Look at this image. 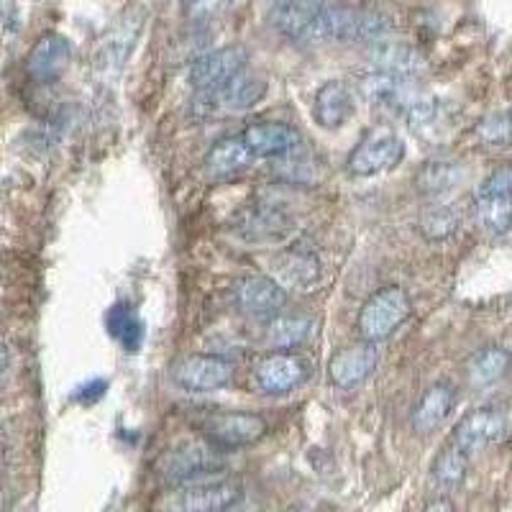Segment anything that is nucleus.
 Listing matches in <instances>:
<instances>
[{"instance_id":"nucleus-1","label":"nucleus","mask_w":512,"mask_h":512,"mask_svg":"<svg viewBox=\"0 0 512 512\" xmlns=\"http://www.w3.org/2000/svg\"><path fill=\"white\" fill-rule=\"evenodd\" d=\"M392 21L377 11L364 8L328 6L318 8L310 24L305 26L300 41L303 44H323V41H351V44H377L390 39Z\"/></svg>"},{"instance_id":"nucleus-2","label":"nucleus","mask_w":512,"mask_h":512,"mask_svg":"<svg viewBox=\"0 0 512 512\" xmlns=\"http://www.w3.org/2000/svg\"><path fill=\"white\" fill-rule=\"evenodd\" d=\"M410 297L402 287H382L369 297L359 313V333L369 344L395 336L410 318Z\"/></svg>"},{"instance_id":"nucleus-3","label":"nucleus","mask_w":512,"mask_h":512,"mask_svg":"<svg viewBox=\"0 0 512 512\" xmlns=\"http://www.w3.org/2000/svg\"><path fill=\"white\" fill-rule=\"evenodd\" d=\"M405 159V141L392 128L377 126L361 136L359 144L351 149L346 169L354 177H374L392 172Z\"/></svg>"},{"instance_id":"nucleus-4","label":"nucleus","mask_w":512,"mask_h":512,"mask_svg":"<svg viewBox=\"0 0 512 512\" xmlns=\"http://www.w3.org/2000/svg\"><path fill=\"white\" fill-rule=\"evenodd\" d=\"M218 446H213L210 441L205 443H185V446L172 448L167 456L162 459V474L164 482L169 484H195L200 479L216 477L226 469V461L216 451Z\"/></svg>"},{"instance_id":"nucleus-5","label":"nucleus","mask_w":512,"mask_h":512,"mask_svg":"<svg viewBox=\"0 0 512 512\" xmlns=\"http://www.w3.org/2000/svg\"><path fill=\"white\" fill-rule=\"evenodd\" d=\"M474 213L489 236L512 231V169L489 175L474 195Z\"/></svg>"},{"instance_id":"nucleus-6","label":"nucleus","mask_w":512,"mask_h":512,"mask_svg":"<svg viewBox=\"0 0 512 512\" xmlns=\"http://www.w3.org/2000/svg\"><path fill=\"white\" fill-rule=\"evenodd\" d=\"M205 441L218 448H244L254 446L267 436V420L256 413L244 410H228V413H213L200 425Z\"/></svg>"},{"instance_id":"nucleus-7","label":"nucleus","mask_w":512,"mask_h":512,"mask_svg":"<svg viewBox=\"0 0 512 512\" xmlns=\"http://www.w3.org/2000/svg\"><path fill=\"white\" fill-rule=\"evenodd\" d=\"M359 93L372 105H379L384 111L400 113L402 118L425 95L413 77H400L382 70L367 72V75L361 77Z\"/></svg>"},{"instance_id":"nucleus-8","label":"nucleus","mask_w":512,"mask_h":512,"mask_svg":"<svg viewBox=\"0 0 512 512\" xmlns=\"http://www.w3.org/2000/svg\"><path fill=\"white\" fill-rule=\"evenodd\" d=\"M172 382L187 392H213L223 390L233 382V364L223 356L210 354H192L180 359L172 367Z\"/></svg>"},{"instance_id":"nucleus-9","label":"nucleus","mask_w":512,"mask_h":512,"mask_svg":"<svg viewBox=\"0 0 512 512\" xmlns=\"http://www.w3.org/2000/svg\"><path fill=\"white\" fill-rule=\"evenodd\" d=\"M249 54L244 47H223L210 49L208 54H200L190 67V85L198 93H213L221 90L226 82L241 75L246 70Z\"/></svg>"},{"instance_id":"nucleus-10","label":"nucleus","mask_w":512,"mask_h":512,"mask_svg":"<svg viewBox=\"0 0 512 512\" xmlns=\"http://www.w3.org/2000/svg\"><path fill=\"white\" fill-rule=\"evenodd\" d=\"M287 303V292L282 290L272 277H262V274H249L241 277L233 285V305L239 308V313L249 315V318L272 320L280 315V310Z\"/></svg>"},{"instance_id":"nucleus-11","label":"nucleus","mask_w":512,"mask_h":512,"mask_svg":"<svg viewBox=\"0 0 512 512\" xmlns=\"http://www.w3.org/2000/svg\"><path fill=\"white\" fill-rule=\"evenodd\" d=\"M264 93H267L264 80H259V77L244 70L241 75L233 77L231 82H226L221 90L198 93L195 111L203 113V116H210V113L218 111H246V108H254L264 98Z\"/></svg>"},{"instance_id":"nucleus-12","label":"nucleus","mask_w":512,"mask_h":512,"mask_svg":"<svg viewBox=\"0 0 512 512\" xmlns=\"http://www.w3.org/2000/svg\"><path fill=\"white\" fill-rule=\"evenodd\" d=\"M308 374V367L300 356L290 351H277L259 359L254 367V382L264 395H290L297 387H303Z\"/></svg>"},{"instance_id":"nucleus-13","label":"nucleus","mask_w":512,"mask_h":512,"mask_svg":"<svg viewBox=\"0 0 512 512\" xmlns=\"http://www.w3.org/2000/svg\"><path fill=\"white\" fill-rule=\"evenodd\" d=\"M256 159H282L303 146V136L285 121H259L241 131Z\"/></svg>"},{"instance_id":"nucleus-14","label":"nucleus","mask_w":512,"mask_h":512,"mask_svg":"<svg viewBox=\"0 0 512 512\" xmlns=\"http://www.w3.org/2000/svg\"><path fill=\"white\" fill-rule=\"evenodd\" d=\"M379 351L377 346L369 344V341H361V344L346 346V349L336 351L328 364V377L336 384L338 390H354L361 382H367L372 377V372L377 369Z\"/></svg>"},{"instance_id":"nucleus-15","label":"nucleus","mask_w":512,"mask_h":512,"mask_svg":"<svg viewBox=\"0 0 512 512\" xmlns=\"http://www.w3.org/2000/svg\"><path fill=\"white\" fill-rule=\"evenodd\" d=\"M70 62V41L64 39L62 34H44L31 47L29 57H26V72H29V77L34 82L49 85V82H57L67 72Z\"/></svg>"},{"instance_id":"nucleus-16","label":"nucleus","mask_w":512,"mask_h":512,"mask_svg":"<svg viewBox=\"0 0 512 512\" xmlns=\"http://www.w3.org/2000/svg\"><path fill=\"white\" fill-rule=\"evenodd\" d=\"M241 497V487L233 482L195 484V487L180 489L169 500L167 512H226L236 505Z\"/></svg>"},{"instance_id":"nucleus-17","label":"nucleus","mask_w":512,"mask_h":512,"mask_svg":"<svg viewBox=\"0 0 512 512\" xmlns=\"http://www.w3.org/2000/svg\"><path fill=\"white\" fill-rule=\"evenodd\" d=\"M502 433H505V415L497 408H477L466 413L464 420L456 425L454 443L464 448L466 454H474L500 441Z\"/></svg>"},{"instance_id":"nucleus-18","label":"nucleus","mask_w":512,"mask_h":512,"mask_svg":"<svg viewBox=\"0 0 512 512\" xmlns=\"http://www.w3.org/2000/svg\"><path fill=\"white\" fill-rule=\"evenodd\" d=\"M233 231L246 241H274L290 231V213L272 203L249 205L244 213L236 216Z\"/></svg>"},{"instance_id":"nucleus-19","label":"nucleus","mask_w":512,"mask_h":512,"mask_svg":"<svg viewBox=\"0 0 512 512\" xmlns=\"http://www.w3.org/2000/svg\"><path fill=\"white\" fill-rule=\"evenodd\" d=\"M367 57L377 70L392 72V75L400 77H413V80L418 75H423L425 67H428L425 57L413 44H405V41L395 39H382L377 44H369Z\"/></svg>"},{"instance_id":"nucleus-20","label":"nucleus","mask_w":512,"mask_h":512,"mask_svg":"<svg viewBox=\"0 0 512 512\" xmlns=\"http://www.w3.org/2000/svg\"><path fill=\"white\" fill-rule=\"evenodd\" d=\"M144 26V16L141 11L131 8L126 16H121L116 24L108 29V34L103 36V44L98 49V64L105 70H121V64L128 59V52L134 49L136 39H139V31Z\"/></svg>"},{"instance_id":"nucleus-21","label":"nucleus","mask_w":512,"mask_h":512,"mask_svg":"<svg viewBox=\"0 0 512 512\" xmlns=\"http://www.w3.org/2000/svg\"><path fill=\"white\" fill-rule=\"evenodd\" d=\"M456 405V387L448 382L431 384L428 390L420 395L418 405L413 410V431L420 436H431L446 423Z\"/></svg>"},{"instance_id":"nucleus-22","label":"nucleus","mask_w":512,"mask_h":512,"mask_svg":"<svg viewBox=\"0 0 512 512\" xmlns=\"http://www.w3.org/2000/svg\"><path fill=\"white\" fill-rule=\"evenodd\" d=\"M354 116V98L346 82L331 80L320 85L313 98V118L320 128L336 131Z\"/></svg>"},{"instance_id":"nucleus-23","label":"nucleus","mask_w":512,"mask_h":512,"mask_svg":"<svg viewBox=\"0 0 512 512\" xmlns=\"http://www.w3.org/2000/svg\"><path fill=\"white\" fill-rule=\"evenodd\" d=\"M254 159L256 154L251 152L244 136H226V139H218L210 146L208 157H205V169L213 177H233L239 172H246L254 164Z\"/></svg>"},{"instance_id":"nucleus-24","label":"nucleus","mask_w":512,"mask_h":512,"mask_svg":"<svg viewBox=\"0 0 512 512\" xmlns=\"http://www.w3.org/2000/svg\"><path fill=\"white\" fill-rule=\"evenodd\" d=\"M315 331V320L310 315H277V318L269 320L267 326V341L277 351H292L297 346H303L305 341H310Z\"/></svg>"},{"instance_id":"nucleus-25","label":"nucleus","mask_w":512,"mask_h":512,"mask_svg":"<svg viewBox=\"0 0 512 512\" xmlns=\"http://www.w3.org/2000/svg\"><path fill=\"white\" fill-rule=\"evenodd\" d=\"M464 180V167L454 159H433L420 167L418 177H415V187L420 195H443L448 190H456V185Z\"/></svg>"},{"instance_id":"nucleus-26","label":"nucleus","mask_w":512,"mask_h":512,"mask_svg":"<svg viewBox=\"0 0 512 512\" xmlns=\"http://www.w3.org/2000/svg\"><path fill=\"white\" fill-rule=\"evenodd\" d=\"M512 356L507 354L500 346H484L477 354H472L469 359V377L479 387H487V384H495L510 372Z\"/></svg>"},{"instance_id":"nucleus-27","label":"nucleus","mask_w":512,"mask_h":512,"mask_svg":"<svg viewBox=\"0 0 512 512\" xmlns=\"http://www.w3.org/2000/svg\"><path fill=\"white\" fill-rule=\"evenodd\" d=\"M105 326L118 344L128 351H136L144 341V323L139 320L136 310L126 303H118L116 308H111V313L105 318Z\"/></svg>"},{"instance_id":"nucleus-28","label":"nucleus","mask_w":512,"mask_h":512,"mask_svg":"<svg viewBox=\"0 0 512 512\" xmlns=\"http://www.w3.org/2000/svg\"><path fill=\"white\" fill-rule=\"evenodd\" d=\"M466 472H469V454H466L464 448L451 443L436 456L431 469V477L438 487L454 489L459 487L461 482L466 479Z\"/></svg>"},{"instance_id":"nucleus-29","label":"nucleus","mask_w":512,"mask_h":512,"mask_svg":"<svg viewBox=\"0 0 512 512\" xmlns=\"http://www.w3.org/2000/svg\"><path fill=\"white\" fill-rule=\"evenodd\" d=\"M277 272H280L290 285L308 287L313 285V282H318L320 264L310 251L303 249V246H292L290 251L282 254L280 264H277Z\"/></svg>"},{"instance_id":"nucleus-30","label":"nucleus","mask_w":512,"mask_h":512,"mask_svg":"<svg viewBox=\"0 0 512 512\" xmlns=\"http://www.w3.org/2000/svg\"><path fill=\"white\" fill-rule=\"evenodd\" d=\"M461 213L451 205H436L431 210H423L418 218V231L428 241H446L459 231Z\"/></svg>"},{"instance_id":"nucleus-31","label":"nucleus","mask_w":512,"mask_h":512,"mask_svg":"<svg viewBox=\"0 0 512 512\" xmlns=\"http://www.w3.org/2000/svg\"><path fill=\"white\" fill-rule=\"evenodd\" d=\"M274 172L282 177V180L300 182V185H308V182H315L320 177V167L308 157H297L295 152L282 157L274 167Z\"/></svg>"},{"instance_id":"nucleus-32","label":"nucleus","mask_w":512,"mask_h":512,"mask_svg":"<svg viewBox=\"0 0 512 512\" xmlns=\"http://www.w3.org/2000/svg\"><path fill=\"white\" fill-rule=\"evenodd\" d=\"M477 136L489 146L507 144L512 139V113H487L477 123Z\"/></svg>"},{"instance_id":"nucleus-33","label":"nucleus","mask_w":512,"mask_h":512,"mask_svg":"<svg viewBox=\"0 0 512 512\" xmlns=\"http://www.w3.org/2000/svg\"><path fill=\"white\" fill-rule=\"evenodd\" d=\"M228 8V0H187L185 16L192 24H210Z\"/></svg>"},{"instance_id":"nucleus-34","label":"nucleus","mask_w":512,"mask_h":512,"mask_svg":"<svg viewBox=\"0 0 512 512\" xmlns=\"http://www.w3.org/2000/svg\"><path fill=\"white\" fill-rule=\"evenodd\" d=\"M105 390H108V382H105V379H100V377H95V379H90V382H85V384H80V390H77V395H75V400L77 402H98L100 397L105 395Z\"/></svg>"},{"instance_id":"nucleus-35","label":"nucleus","mask_w":512,"mask_h":512,"mask_svg":"<svg viewBox=\"0 0 512 512\" xmlns=\"http://www.w3.org/2000/svg\"><path fill=\"white\" fill-rule=\"evenodd\" d=\"M423 512H456L454 510V502L451 500H433V502H428V505L423 507Z\"/></svg>"},{"instance_id":"nucleus-36","label":"nucleus","mask_w":512,"mask_h":512,"mask_svg":"<svg viewBox=\"0 0 512 512\" xmlns=\"http://www.w3.org/2000/svg\"><path fill=\"white\" fill-rule=\"evenodd\" d=\"M272 3H282V0H272ZM315 3H331V0H315Z\"/></svg>"}]
</instances>
